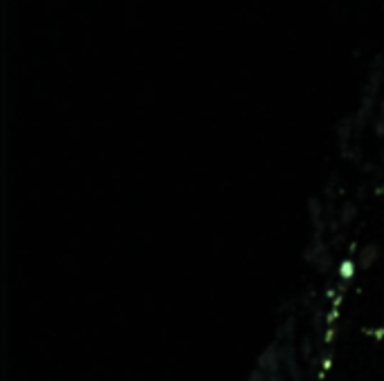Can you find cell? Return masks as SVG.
I'll return each mask as SVG.
<instances>
[{
  "instance_id": "6da1fadb",
  "label": "cell",
  "mask_w": 384,
  "mask_h": 381,
  "mask_svg": "<svg viewBox=\"0 0 384 381\" xmlns=\"http://www.w3.org/2000/svg\"><path fill=\"white\" fill-rule=\"evenodd\" d=\"M281 339H277V341H272L266 350H263V354L259 356V361H256V366L259 368H263L266 373L270 375V373H279L281 370Z\"/></svg>"
},
{
  "instance_id": "7a4b0ae2",
  "label": "cell",
  "mask_w": 384,
  "mask_h": 381,
  "mask_svg": "<svg viewBox=\"0 0 384 381\" xmlns=\"http://www.w3.org/2000/svg\"><path fill=\"white\" fill-rule=\"evenodd\" d=\"M378 258H380V247L378 244H364L359 249V256H357V263L362 269H371L373 263H378Z\"/></svg>"
},
{
  "instance_id": "3957f363",
  "label": "cell",
  "mask_w": 384,
  "mask_h": 381,
  "mask_svg": "<svg viewBox=\"0 0 384 381\" xmlns=\"http://www.w3.org/2000/svg\"><path fill=\"white\" fill-rule=\"evenodd\" d=\"M355 272H357V265H355V261H350V258H344V261L339 263V267H337V274H339V278L344 280V283H350Z\"/></svg>"
},
{
  "instance_id": "277c9868",
  "label": "cell",
  "mask_w": 384,
  "mask_h": 381,
  "mask_svg": "<svg viewBox=\"0 0 384 381\" xmlns=\"http://www.w3.org/2000/svg\"><path fill=\"white\" fill-rule=\"evenodd\" d=\"M294 325H297V319H294V314H290L288 321H285V323L281 325V328L277 330V339H292Z\"/></svg>"
},
{
  "instance_id": "5b68a950",
  "label": "cell",
  "mask_w": 384,
  "mask_h": 381,
  "mask_svg": "<svg viewBox=\"0 0 384 381\" xmlns=\"http://www.w3.org/2000/svg\"><path fill=\"white\" fill-rule=\"evenodd\" d=\"M335 336H337V328H335V325H326V330H324V345H333Z\"/></svg>"
},
{
  "instance_id": "8992f818",
  "label": "cell",
  "mask_w": 384,
  "mask_h": 381,
  "mask_svg": "<svg viewBox=\"0 0 384 381\" xmlns=\"http://www.w3.org/2000/svg\"><path fill=\"white\" fill-rule=\"evenodd\" d=\"M247 381H268V373H266V370H263V368H259V366H256V368L249 373Z\"/></svg>"
},
{
  "instance_id": "52a82bcc",
  "label": "cell",
  "mask_w": 384,
  "mask_h": 381,
  "mask_svg": "<svg viewBox=\"0 0 384 381\" xmlns=\"http://www.w3.org/2000/svg\"><path fill=\"white\" fill-rule=\"evenodd\" d=\"M301 356L303 359H310L313 356V339H310V336H306V339L301 341Z\"/></svg>"
},
{
  "instance_id": "ba28073f",
  "label": "cell",
  "mask_w": 384,
  "mask_h": 381,
  "mask_svg": "<svg viewBox=\"0 0 384 381\" xmlns=\"http://www.w3.org/2000/svg\"><path fill=\"white\" fill-rule=\"evenodd\" d=\"M364 334H369L371 339L382 341L384 339V328H364Z\"/></svg>"
},
{
  "instance_id": "9c48e42d",
  "label": "cell",
  "mask_w": 384,
  "mask_h": 381,
  "mask_svg": "<svg viewBox=\"0 0 384 381\" xmlns=\"http://www.w3.org/2000/svg\"><path fill=\"white\" fill-rule=\"evenodd\" d=\"M268 381H285L283 370H279V373H270V375H268Z\"/></svg>"
}]
</instances>
